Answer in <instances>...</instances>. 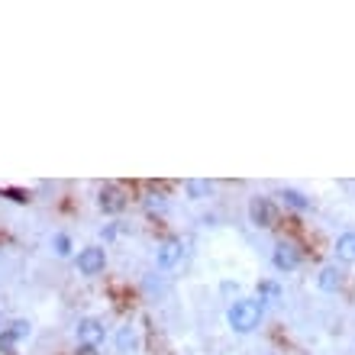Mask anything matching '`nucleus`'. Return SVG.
Returning <instances> with one entry per match:
<instances>
[{"label": "nucleus", "mask_w": 355, "mask_h": 355, "mask_svg": "<svg viewBox=\"0 0 355 355\" xmlns=\"http://www.w3.org/2000/svg\"><path fill=\"white\" fill-rule=\"evenodd\" d=\"M226 323L233 333L245 336V333H255L259 323H262V300L259 297H239L233 307L226 310Z\"/></svg>", "instance_id": "nucleus-1"}, {"label": "nucleus", "mask_w": 355, "mask_h": 355, "mask_svg": "<svg viewBox=\"0 0 355 355\" xmlns=\"http://www.w3.org/2000/svg\"><path fill=\"white\" fill-rule=\"evenodd\" d=\"M249 220L255 230H271L278 223V207L271 204V197H252L249 200Z\"/></svg>", "instance_id": "nucleus-2"}, {"label": "nucleus", "mask_w": 355, "mask_h": 355, "mask_svg": "<svg viewBox=\"0 0 355 355\" xmlns=\"http://www.w3.org/2000/svg\"><path fill=\"white\" fill-rule=\"evenodd\" d=\"M103 268H107V252H103L101 245H85V249L78 252V271H81L85 278L101 275Z\"/></svg>", "instance_id": "nucleus-3"}, {"label": "nucleus", "mask_w": 355, "mask_h": 355, "mask_svg": "<svg viewBox=\"0 0 355 355\" xmlns=\"http://www.w3.org/2000/svg\"><path fill=\"white\" fill-rule=\"evenodd\" d=\"M126 204H130V197H126V191H123V187H116V184H103L101 194H97V207H101L103 214H110V216L123 214V210H126Z\"/></svg>", "instance_id": "nucleus-4"}, {"label": "nucleus", "mask_w": 355, "mask_h": 355, "mask_svg": "<svg viewBox=\"0 0 355 355\" xmlns=\"http://www.w3.org/2000/svg\"><path fill=\"white\" fill-rule=\"evenodd\" d=\"M271 265L278 271H294V268H300V252H297V245L294 243H278L275 245V255H271Z\"/></svg>", "instance_id": "nucleus-5"}, {"label": "nucleus", "mask_w": 355, "mask_h": 355, "mask_svg": "<svg viewBox=\"0 0 355 355\" xmlns=\"http://www.w3.org/2000/svg\"><path fill=\"white\" fill-rule=\"evenodd\" d=\"M103 336H107V329H103L101 320L87 317L78 323V346H101Z\"/></svg>", "instance_id": "nucleus-6"}, {"label": "nucleus", "mask_w": 355, "mask_h": 355, "mask_svg": "<svg viewBox=\"0 0 355 355\" xmlns=\"http://www.w3.org/2000/svg\"><path fill=\"white\" fill-rule=\"evenodd\" d=\"M181 252H184V245L178 243V239H168V243L159 245V252H155V265L159 268H175L181 262Z\"/></svg>", "instance_id": "nucleus-7"}, {"label": "nucleus", "mask_w": 355, "mask_h": 355, "mask_svg": "<svg viewBox=\"0 0 355 355\" xmlns=\"http://www.w3.org/2000/svg\"><path fill=\"white\" fill-rule=\"evenodd\" d=\"M317 284H320V291L336 294V291L343 288V268H336V265H323L320 275H317Z\"/></svg>", "instance_id": "nucleus-8"}, {"label": "nucleus", "mask_w": 355, "mask_h": 355, "mask_svg": "<svg viewBox=\"0 0 355 355\" xmlns=\"http://www.w3.org/2000/svg\"><path fill=\"white\" fill-rule=\"evenodd\" d=\"M336 259L346 265L355 262V233H343L336 239Z\"/></svg>", "instance_id": "nucleus-9"}, {"label": "nucleus", "mask_w": 355, "mask_h": 355, "mask_svg": "<svg viewBox=\"0 0 355 355\" xmlns=\"http://www.w3.org/2000/svg\"><path fill=\"white\" fill-rule=\"evenodd\" d=\"M278 197L288 207H294V210H310V197H304L300 191H294V187H284V191H278Z\"/></svg>", "instance_id": "nucleus-10"}, {"label": "nucleus", "mask_w": 355, "mask_h": 355, "mask_svg": "<svg viewBox=\"0 0 355 355\" xmlns=\"http://www.w3.org/2000/svg\"><path fill=\"white\" fill-rule=\"evenodd\" d=\"M184 187H187V197H191V200H204V197L214 191V181H204V178H191Z\"/></svg>", "instance_id": "nucleus-11"}, {"label": "nucleus", "mask_w": 355, "mask_h": 355, "mask_svg": "<svg viewBox=\"0 0 355 355\" xmlns=\"http://www.w3.org/2000/svg\"><path fill=\"white\" fill-rule=\"evenodd\" d=\"M3 333H7L13 343H19V339H26L29 333H33V327H29V320H13V323L3 329Z\"/></svg>", "instance_id": "nucleus-12"}, {"label": "nucleus", "mask_w": 355, "mask_h": 355, "mask_svg": "<svg viewBox=\"0 0 355 355\" xmlns=\"http://www.w3.org/2000/svg\"><path fill=\"white\" fill-rule=\"evenodd\" d=\"M136 343H139V339H136V329H132V327H123L120 333H116V349H120V352L136 349Z\"/></svg>", "instance_id": "nucleus-13"}, {"label": "nucleus", "mask_w": 355, "mask_h": 355, "mask_svg": "<svg viewBox=\"0 0 355 355\" xmlns=\"http://www.w3.org/2000/svg\"><path fill=\"white\" fill-rule=\"evenodd\" d=\"M52 245H55V252H58V255H68V252H71V239H68L65 233H58L55 239H52Z\"/></svg>", "instance_id": "nucleus-14"}, {"label": "nucleus", "mask_w": 355, "mask_h": 355, "mask_svg": "<svg viewBox=\"0 0 355 355\" xmlns=\"http://www.w3.org/2000/svg\"><path fill=\"white\" fill-rule=\"evenodd\" d=\"M259 291H262V294H268V297H278V294H281V288H278V284H271V281H262V284H259Z\"/></svg>", "instance_id": "nucleus-15"}, {"label": "nucleus", "mask_w": 355, "mask_h": 355, "mask_svg": "<svg viewBox=\"0 0 355 355\" xmlns=\"http://www.w3.org/2000/svg\"><path fill=\"white\" fill-rule=\"evenodd\" d=\"M75 355H103V352H101L97 346H78V349H75Z\"/></svg>", "instance_id": "nucleus-16"}]
</instances>
